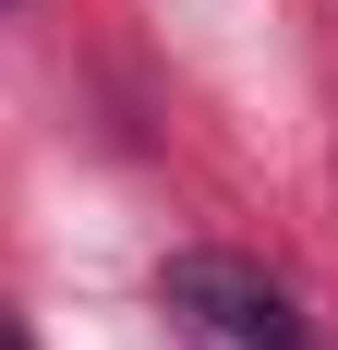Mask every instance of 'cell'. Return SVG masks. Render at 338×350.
Listing matches in <instances>:
<instances>
[{"instance_id": "cell-1", "label": "cell", "mask_w": 338, "mask_h": 350, "mask_svg": "<svg viewBox=\"0 0 338 350\" xmlns=\"http://www.w3.org/2000/svg\"><path fill=\"white\" fill-rule=\"evenodd\" d=\"M157 302L194 314L205 338H230V350H314L302 314H290V290L254 278L242 254H169V266H157Z\"/></svg>"}, {"instance_id": "cell-2", "label": "cell", "mask_w": 338, "mask_h": 350, "mask_svg": "<svg viewBox=\"0 0 338 350\" xmlns=\"http://www.w3.org/2000/svg\"><path fill=\"white\" fill-rule=\"evenodd\" d=\"M0 350H25V326H12V314H0Z\"/></svg>"}]
</instances>
